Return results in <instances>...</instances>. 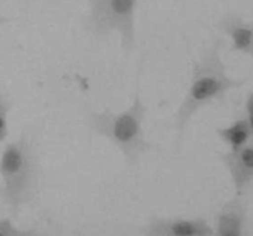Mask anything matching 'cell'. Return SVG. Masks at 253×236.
Instances as JSON below:
<instances>
[{
	"label": "cell",
	"mask_w": 253,
	"mask_h": 236,
	"mask_svg": "<svg viewBox=\"0 0 253 236\" xmlns=\"http://www.w3.org/2000/svg\"><path fill=\"white\" fill-rule=\"evenodd\" d=\"M220 48L221 42H214L193 68L189 88L174 119V128L177 129L179 138L184 133L190 119L200 109L216 99L222 98L227 92L240 88L245 83V81L227 76Z\"/></svg>",
	"instance_id": "6da1fadb"
},
{
	"label": "cell",
	"mask_w": 253,
	"mask_h": 236,
	"mask_svg": "<svg viewBox=\"0 0 253 236\" xmlns=\"http://www.w3.org/2000/svg\"><path fill=\"white\" fill-rule=\"evenodd\" d=\"M0 199L14 217L34 199L39 182L37 158L27 135L7 143L0 156Z\"/></svg>",
	"instance_id": "7a4b0ae2"
},
{
	"label": "cell",
	"mask_w": 253,
	"mask_h": 236,
	"mask_svg": "<svg viewBox=\"0 0 253 236\" xmlns=\"http://www.w3.org/2000/svg\"><path fill=\"white\" fill-rule=\"evenodd\" d=\"M147 106L143 104L138 89L132 104L120 113L90 111L88 126L94 134L108 139L120 150L128 166H136L145 153L151 150L143 131Z\"/></svg>",
	"instance_id": "3957f363"
},
{
	"label": "cell",
	"mask_w": 253,
	"mask_h": 236,
	"mask_svg": "<svg viewBox=\"0 0 253 236\" xmlns=\"http://www.w3.org/2000/svg\"><path fill=\"white\" fill-rule=\"evenodd\" d=\"M138 0H89L85 26L95 37H108L118 32L124 51L136 45L135 16Z\"/></svg>",
	"instance_id": "277c9868"
},
{
	"label": "cell",
	"mask_w": 253,
	"mask_h": 236,
	"mask_svg": "<svg viewBox=\"0 0 253 236\" xmlns=\"http://www.w3.org/2000/svg\"><path fill=\"white\" fill-rule=\"evenodd\" d=\"M150 236H212L215 230L203 218H153L145 230Z\"/></svg>",
	"instance_id": "5b68a950"
},
{
	"label": "cell",
	"mask_w": 253,
	"mask_h": 236,
	"mask_svg": "<svg viewBox=\"0 0 253 236\" xmlns=\"http://www.w3.org/2000/svg\"><path fill=\"white\" fill-rule=\"evenodd\" d=\"M221 160L231 176L237 195H242L253 182V143L230 150Z\"/></svg>",
	"instance_id": "8992f818"
},
{
	"label": "cell",
	"mask_w": 253,
	"mask_h": 236,
	"mask_svg": "<svg viewBox=\"0 0 253 236\" xmlns=\"http://www.w3.org/2000/svg\"><path fill=\"white\" fill-rule=\"evenodd\" d=\"M246 208L240 195L225 203L216 217L215 235L242 236L246 233Z\"/></svg>",
	"instance_id": "52a82bcc"
},
{
	"label": "cell",
	"mask_w": 253,
	"mask_h": 236,
	"mask_svg": "<svg viewBox=\"0 0 253 236\" xmlns=\"http://www.w3.org/2000/svg\"><path fill=\"white\" fill-rule=\"evenodd\" d=\"M220 29L231 40L232 51L253 57V22L250 24L239 15L229 14L220 22Z\"/></svg>",
	"instance_id": "ba28073f"
},
{
	"label": "cell",
	"mask_w": 253,
	"mask_h": 236,
	"mask_svg": "<svg viewBox=\"0 0 253 236\" xmlns=\"http://www.w3.org/2000/svg\"><path fill=\"white\" fill-rule=\"evenodd\" d=\"M217 136L226 143L230 150H237L250 142L252 138V131L247 119H239L226 128H220L216 130Z\"/></svg>",
	"instance_id": "9c48e42d"
},
{
	"label": "cell",
	"mask_w": 253,
	"mask_h": 236,
	"mask_svg": "<svg viewBox=\"0 0 253 236\" xmlns=\"http://www.w3.org/2000/svg\"><path fill=\"white\" fill-rule=\"evenodd\" d=\"M12 106L11 99L7 98L4 93L0 92V143L4 142L9 136V123L7 116Z\"/></svg>",
	"instance_id": "30bf717a"
},
{
	"label": "cell",
	"mask_w": 253,
	"mask_h": 236,
	"mask_svg": "<svg viewBox=\"0 0 253 236\" xmlns=\"http://www.w3.org/2000/svg\"><path fill=\"white\" fill-rule=\"evenodd\" d=\"M21 235H30V233L21 232L19 228L15 227L12 222L7 218L0 219V236H21Z\"/></svg>",
	"instance_id": "8fae6325"
},
{
	"label": "cell",
	"mask_w": 253,
	"mask_h": 236,
	"mask_svg": "<svg viewBox=\"0 0 253 236\" xmlns=\"http://www.w3.org/2000/svg\"><path fill=\"white\" fill-rule=\"evenodd\" d=\"M246 119L250 124V128H251L252 135H253V92L249 94L246 100Z\"/></svg>",
	"instance_id": "7c38bea8"
},
{
	"label": "cell",
	"mask_w": 253,
	"mask_h": 236,
	"mask_svg": "<svg viewBox=\"0 0 253 236\" xmlns=\"http://www.w3.org/2000/svg\"><path fill=\"white\" fill-rule=\"evenodd\" d=\"M10 19H7V17L2 16V15H0V27L2 26V25H5L6 22H9Z\"/></svg>",
	"instance_id": "4fadbf2b"
}]
</instances>
